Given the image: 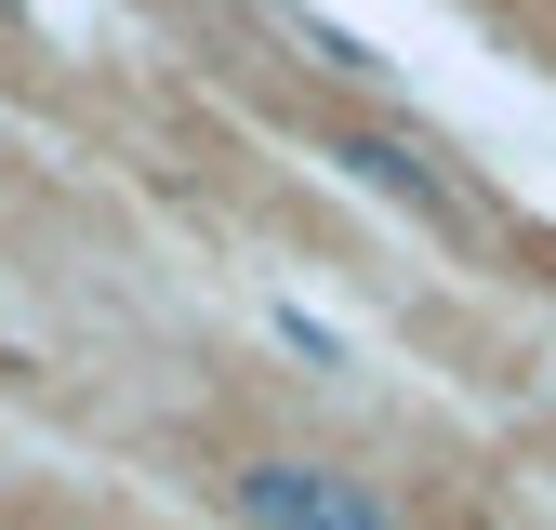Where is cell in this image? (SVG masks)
<instances>
[{
	"instance_id": "obj_1",
	"label": "cell",
	"mask_w": 556,
	"mask_h": 530,
	"mask_svg": "<svg viewBox=\"0 0 556 530\" xmlns=\"http://www.w3.org/2000/svg\"><path fill=\"white\" fill-rule=\"evenodd\" d=\"M226 517L239 530H410L371 478H344V464H318V451H252V464H226Z\"/></svg>"
},
{
	"instance_id": "obj_2",
	"label": "cell",
	"mask_w": 556,
	"mask_h": 530,
	"mask_svg": "<svg viewBox=\"0 0 556 530\" xmlns=\"http://www.w3.org/2000/svg\"><path fill=\"white\" fill-rule=\"evenodd\" d=\"M331 173H344V186H384L397 213H425V226H451V213H464V199H451V173L410 147V132H344V147H331Z\"/></svg>"
},
{
	"instance_id": "obj_3",
	"label": "cell",
	"mask_w": 556,
	"mask_h": 530,
	"mask_svg": "<svg viewBox=\"0 0 556 530\" xmlns=\"http://www.w3.org/2000/svg\"><path fill=\"white\" fill-rule=\"evenodd\" d=\"M278 27H292V40H305V53L331 66V80H371V93H384V53H371L358 27H331V14H278Z\"/></svg>"
}]
</instances>
